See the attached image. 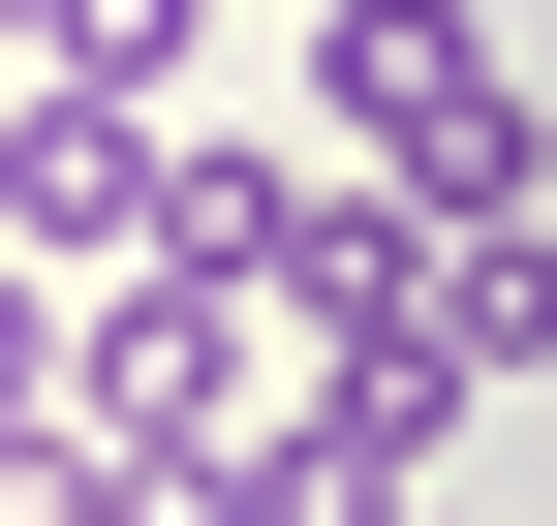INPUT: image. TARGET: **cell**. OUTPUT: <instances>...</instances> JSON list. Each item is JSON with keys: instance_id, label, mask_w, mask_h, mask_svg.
Wrapping results in <instances>:
<instances>
[{"instance_id": "cell-8", "label": "cell", "mask_w": 557, "mask_h": 526, "mask_svg": "<svg viewBox=\"0 0 557 526\" xmlns=\"http://www.w3.org/2000/svg\"><path fill=\"white\" fill-rule=\"evenodd\" d=\"M0 526H186V496H124V465H62V496H32V465H0Z\"/></svg>"}, {"instance_id": "cell-10", "label": "cell", "mask_w": 557, "mask_h": 526, "mask_svg": "<svg viewBox=\"0 0 557 526\" xmlns=\"http://www.w3.org/2000/svg\"><path fill=\"white\" fill-rule=\"evenodd\" d=\"M403 526H496V496H403Z\"/></svg>"}, {"instance_id": "cell-2", "label": "cell", "mask_w": 557, "mask_h": 526, "mask_svg": "<svg viewBox=\"0 0 557 526\" xmlns=\"http://www.w3.org/2000/svg\"><path fill=\"white\" fill-rule=\"evenodd\" d=\"M248 403H278V372H248V310H218V279H156V248H124V279L62 310V434H94L124 496H186Z\"/></svg>"}, {"instance_id": "cell-4", "label": "cell", "mask_w": 557, "mask_h": 526, "mask_svg": "<svg viewBox=\"0 0 557 526\" xmlns=\"http://www.w3.org/2000/svg\"><path fill=\"white\" fill-rule=\"evenodd\" d=\"M403 496H434V465H403V434L341 403V372H310V403H248L218 465H186V526H403Z\"/></svg>"}, {"instance_id": "cell-5", "label": "cell", "mask_w": 557, "mask_h": 526, "mask_svg": "<svg viewBox=\"0 0 557 526\" xmlns=\"http://www.w3.org/2000/svg\"><path fill=\"white\" fill-rule=\"evenodd\" d=\"M278 217H310V155H248V124H156V279L278 310Z\"/></svg>"}, {"instance_id": "cell-11", "label": "cell", "mask_w": 557, "mask_h": 526, "mask_svg": "<svg viewBox=\"0 0 557 526\" xmlns=\"http://www.w3.org/2000/svg\"><path fill=\"white\" fill-rule=\"evenodd\" d=\"M527 248H557V186H527Z\"/></svg>"}, {"instance_id": "cell-3", "label": "cell", "mask_w": 557, "mask_h": 526, "mask_svg": "<svg viewBox=\"0 0 557 526\" xmlns=\"http://www.w3.org/2000/svg\"><path fill=\"white\" fill-rule=\"evenodd\" d=\"M0 248H32V279H124V248H156V124L124 93H0Z\"/></svg>"}, {"instance_id": "cell-1", "label": "cell", "mask_w": 557, "mask_h": 526, "mask_svg": "<svg viewBox=\"0 0 557 526\" xmlns=\"http://www.w3.org/2000/svg\"><path fill=\"white\" fill-rule=\"evenodd\" d=\"M310 155L403 186V217H527L557 186V62L496 0H310Z\"/></svg>"}, {"instance_id": "cell-7", "label": "cell", "mask_w": 557, "mask_h": 526, "mask_svg": "<svg viewBox=\"0 0 557 526\" xmlns=\"http://www.w3.org/2000/svg\"><path fill=\"white\" fill-rule=\"evenodd\" d=\"M32 434H62V279L0 248V465H32Z\"/></svg>"}, {"instance_id": "cell-9", "label": "cell", "mask_w": 557, "mask_h": 526, "mask_svg": "<svg viewBox=\"0 0 557 526\" xmlns=\"http://www.w3.org/2000/svg\"><path fill=\"white\" fill-rule=\"evenodd\" d=\"M0 93H32V0H0Z\"/></svg>"}, {"instance_id": "cell-6", "label": "cell", "mask_w": 557, "mask_h": 526, "mask_svg": "<svg viewBox=\"0 0 557 526\" xmlns=\"http://www.w3.org/2000/svg\"><path fill=\"white\" fill-rule=\"evenodd\" d=\"M186 62H218V0H32V93H124V124H156Z\"/></svg>"}]
</instances>
